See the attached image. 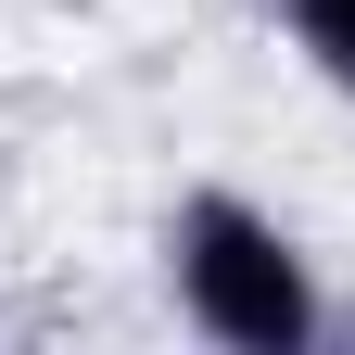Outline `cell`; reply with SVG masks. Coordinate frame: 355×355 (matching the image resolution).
I'll return each instance as SVG.
<instances>
[{
    "instance_id": "cell-1",
    "label": "cell",
    "mask_w": 355,
    "mask_h": 355,
    "mask_svg": "<svg viewBox=\"0 0 355 355\" xmlns=\"http://www.w3.org/2000/svg\"><path fill=\"white\" fill-rule=\"evenodd\" d=\"M153 254H165L178 330L216 343V355H318V343L343 330L318 241H304L279 203L229 191V178H191V191L165 203V241H153Z\"/></svg>"
},
{
    "instance_id": "cell-2",
    "label": "cell",
    "mask_w": 355,
    "mask_h": 355,
    "mask_svg": "<svg viewBox=\"0 0 355 355\" xmlns=\"http://www.w3.org/2000/svg\"><path fill=\"white\" fill-rule=\"evenodd\" d=\"M279 13V38H292V64L330 89V102H355V0H266Z\"/></svg>"
}]
</instances>
